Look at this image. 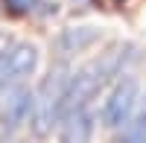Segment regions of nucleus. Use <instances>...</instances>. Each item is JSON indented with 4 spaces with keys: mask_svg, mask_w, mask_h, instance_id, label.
<instances>
[{
    "mask_svg": "<svg viewBox=\"0 0 146 143\" xmlns=\"http://www.w3.org/2000/svg\"><path fill=\"white\" fill-rule=\"evenodd\" d=\"M38 67V47L29 41H12L0 50V91L23 85Z\"/></svg>",
    "mask_w": 146,
    "mask_h": 143,
    "instance_id": "nucleus-3",
    "label": "nucleus"
},
{
    "mask_svg": "<svg viewBox=\"0 0 146 143\" xmlns=\"http://www.w3.org/2000/svg\"><path fill=\"white\" fill-rule=\"evenodd\" d=\"M0 143H18L15 140V132H6V128H3V132H0Z\"/></svg>",
    "mask_w": 146,
    "mask_h": 143,
    "instance_id": "nucleus-9",
    "label": "nucleus"
},
{
    "mask_svg": "<svg viewBox=\"0 0 146 143\" xmlns=\"http://www.w3.org/2000/svg\"><path fill=\"white\" fill-rule=\"evenodd\" d=\"M94 137V111L91 105L70 108L58 117V143H91Z\"/></svg>",
    "mask_w": 146,
    "mask_h": 143,
    "instance_id": "nucleus-5",
    "label": "nucleus"
},
{
    "mask_svg": "<svg viewBox=\"0 0 146 143\" xmlns=\"http://www.w3.org/2000/svg\"><path fill=\"white\" fill-rule=\"evenodd\" d=\"M70 64L56 62L50 67V73L41 79V85L32 93V111H29V128L35 137H47L53 132V126H58L62 117V105H64V93H67V82H70Z\"/></svg>",
    "mask_w": 146,
    "mask_h": 143,
    "instance_id": "nucleus-1",
    "label": "nucleus"
},
{
    "mask_svg": "<svg viewBox=\"0 0 146 143\" xmlns=\"http://www.w3.org/2000/svg\"><path fill=\"white\" fill-rule=\"evenodd\" d=\"M137 97H140V82L135 73H129V70H123L114 82H111V91H108V97L102 102V126L105 128H123L131 114H135L137 108Z\"/></svg>",
    "mask_w": 146,
    "mask_h": 143,
    "instance_id": "nucleus-2",
    "label": "nucleus"
},
{
    "mask_svg": "<svg viewBox=\"0 0 146 143\" xmlns=\"http://www.w3.org/2000/svg\"><path fill=\"white\" fill-rule=\"evenodd\" d=\"M9 44H12V41L6 38V35H3V32H0V50H6V47H9Z\"/></svg>",
    "mask_w": 146,
    "mask_h": 143,
    "instance_id": "nucleus-10",
    "label": "nucleus"
},
{
    "mask_svg": "<svg viewBox=\"0 0 146 143\" xmlns=\"http://www.w3.org/2000/svg\"><path fill=\"white\" fill-rule=\"evenodd\" d=\"M35 3L38 0H6V9L12 15H29V12H35Z\"/></svg>",
    "mask_w": 146,
    "mask_h": 143,
    "instance_id": "nucleus-8",
    "label": "nucleus"
},
{
    "mask_svg": "<svg viewBox=\"0 0 146 143\" xmlns=\"http://www.w3.org/2000/svg\"><path fill=\"white\" fill-rule=\"evenodd\" d=\"M32 93L27 85H15L6 91V99L0 105V126L6 132H15L23 123H29V111H32Z\"/></svg>",
    "mask_w": 146,
    "mask_h": 143,
    "instance_id": "nucleus-4",
    "label": "nucleus"
},
{
    "mask_svg": "<svg viewBox=\"0 0 146 143\" xmlns=\"http://www.w3.org/2000/svg\"><path fill=\"white\" fill-rule=\"evenodd\" d=\"M96 38H100V29H94V26H67V29L56 38L58 56L67 58V56H73V53H82V50H88L91 44H96Z\"/></svg>",
    "mask_w": 146,
    "mask_h": 143,
    "instance_id": "nucleus-6",
    "label": "nucleus"
},
{
    "mask_svg": "<svg viewBox=\"0 0 146 143\" xmlns=\"http://www.w3.org/2000/svg\"><path fill=\"white\" fill-rule=\"evenodd\" d=\"M120 143H146V108L137 114L135 123H126V137Z\"/></svg>",
    "mask_w": 146,
    "mask_h": 143,
    "instance_id": "nucleus-7",
    "label": "nucleus"
}]
</instances>
